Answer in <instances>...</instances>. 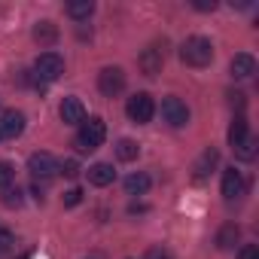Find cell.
I'll return each instance as SVG.
<instances>
[{"label":"cell","mask_w":259,"mask_h":259,"mask_svg":"<svg viewBox=\"0 0 259 259\" xmlns=\"http://www.w3.org/2000/svg\"><path fill=\"white\" fill-rule=\"evenodd\" d=\"M104 138H107V125H104V119L92 116L89 122H82V125H79L73 147H76V153H95V150L104 144Z\"/></svg>","instance_id":"6da1fadb"},{"label":"cell","mask_w":259,"mask_h":259,"mask_svg":"<svg viewBox=\"0 0 259 259\" xmlns=\"http://www.w3.org/2000/svg\"><path fill=\"white\" fill-rule=\"evenodd\" d=\"M180 58L189 67H207L213 61V43L207 37H189L180 46Z\"/></svg>","instance_id":"7a4b0ae2"},{"label":"cell","mask_w":259,"mask_h":259,"mask_svg":"<svg viewBox=\"0 0 259 259\" xmlns=\"http://www.w3.org/2000/svg\"><path fill=\"white\" fill-rule=\"evenodd\" d=\"M125 113H128V119H132V122L147 125V122L156 116V101H153V95H147V92L132 95V98H128V104H125Z\"/></svg>","instance_id":"3957f363"},{"label":"cell","mask_w":259,"mask_h":259,"mask_svg":"<svg viewBox=\"0 0 259 259\" xmlns=\"http://www.w3.org/2000/svg\"><path fill=\"white\" fill-rule=\"evenodd\" d=\"M61 73H64V58H61L58 52H43V55H37V61H34V76H37V82H55Z\"/></svg>","instance_id":"277c9868"},{"label":"cell","mask_w":259,"mask_h":259,"mask_svg":"<svg viewBox=\"0 0 259 259\" xmlns=\"http://www.w3.org/2000/svg\"><path fill=\"white\" fill-rule=\"evenodd\" d=\"M28 171H31V177H34V180L49 183V180L58 174V162H55V156H52V153H34V156L28 159Z\"/></svg>","instance_id":"5b68a950"},{"label":"cell","mask_w":259,"mask_h":259,"mask_svg":"<svg viewBox=\"0 0 259 259\" xmlns=\"http://www.w3.org/2000/svg\"><path fill=\"white\" fill-rule=\"evenodd\" d=\"M98 89H101V95L116 98V95L125 89V70H122V67H104V70L98 73Z\"/></svg>","instance_id":"8992f818"},{"label":"cell","mask_w":259,"mask_h":259,"mask_svg":"<svg viewBox=\"0 0 259 259\" xmlns=\"http://www.w3.org/2000/svg\"><path fill=\"white\" fill-rule=\"evenodd\" d=\"M162 116H165V122H168L171 128H183V125L189 122V107H186L180 98L168 95V98L162 101Z\"/></svg>","instance_id":"52a82bcc"},{"label":"cell","mask_w":259,"mask_h":259,"mask_svg":"<svg viewBox=\"0 0 259 259\" xmlns=\"http://www.w3.org/2000/svg\"><path fill=\"white\" fill-rule=\"evenodd\" d=\"M22 132H25V113L22 110H7L4 116H0V138L16 141Z\"/></svg>","instance_id":"ba28073f"},{"label":"cell","mask_w":259,"mask_h":259,"mask_svg":"<svg viewBox=\"0 0 259 259\" xmlns=\"http://www.w3.org/2000/svg\"><path fill=\"white\" fill-rule=\"evenodd\" d=\"M244 189H247L244 174L235 171V168H226V171H223V198H226V201H235V198L244 195Z\"/></svg>","instance_id":"9c48e42d"},{"label":"cell","mask_w":259,"mask_h":259,"mask_svg":"<svg viewBox=\"0 0 259 259\" xmlns=\"http://www.w3.org/2000/svg\"><path fill=\"white\" fill-rule=\"evenodd\" d=\"M58 116H61L64 125H82L85 122V107H82L79 98H64L61 107H58Z\"/></svg>","instance_id":"30bf717a"},{"label":"cell","mask_w":259,"mask_h":259,"mask_svg":"<svg viewBox=\"0 0 259 259\" xmlns=\"http://www.w3.org/2000/svg\"><path fill=\"white\" fill-rule=\"evenodd\" d=\"M138 64H141V70L147 73V76H156V73H162V64H165V52L159 49V46H150L141 58H138Z\"/></svg>","instance_id":"8fae6325"},{"label":"cell","mask_w":259,"mask_h":259,"mask_svg":"<svg viewBox=\"0 0 259 259\" xmlns=\"http://www.w3.org/2000/svg\"><path fill=\"white\" fill-rule=\"evenodd\" d=\"M229 70H232V76H235V79H250V76L256 73V58H253L250 52H238V55L232 58Z\"/></svg>","instance_id":"7c38bea8"},{"label":"cell","mask_w":259,"mask_h":259,"mask_svg":"<svg viewBox=\"0 0 259 259\" xmlns=\"http://www.w3.org/2000/svg\"><path fill=\"white\" fill-rule=\"evenodd\" d=\"M85 174H89V183H92V186H110V183L116 180V171H113L110 162H95Z\"/></svg>","instance_id":"4fadbf2b"},{"label":"cell","mask_w":259,"mask_h":259,"mask_svg":"<svg viewBox=\"0 0 259 259\" xmlns=\"http://www.w3.org/2000/svg\"><path fill=\"white\" fill-rule=\"evenodd\" d=\"M150 186H153V180L144 171H135V174L125 177V192L128 195H144V192H150Z\"/></svg>","instance_id":"5bb4252c"},{"label":"cell","mask_w":259,"mask_h":259,"mask_svg":"<svg viewBox=\"0 0 259 259\" xmlns=\"http://www.w3.org/2000/svg\"><path fill=\"white\" fill-rule=\"evenodd\" d=\"M217 162H220V153H217V150H204L201 159L195 162V180H204V177L217 168Z\"/></svg>","instance_id":"9a60e30c"},{"label":"cell","mask_w":259,"mask_h":259,"mask_svg":"<svg viewBox=\"0 0 259 259\" xmlns=\"http://www.w3.org/2000/svg\"><path fill=\"white\" fill-rule=\"evenodd\" d=\"M138 156H141V147H138L132 138H122V141L116 144V159H119V162H135Z\"/></svg>","instance_id":"2e32d148"},{"label":"cell","mask_w":259,"mask_h":259,"mask_svg":"<svg viewBox=\"0 0 259 259\" xmlns=\"http://www.w3.org/2000/svg\"><path fill=\"white\" fill-rule=\"evenodd\" d=\"M250 135H247V119L244 116H235V122L229 125V144H232V150L238 147V144H244Z\"/></svg>","instance_id":"e0dca14e"},{"label":"cell","mask_w":259,"mask_h":259,"mask_svg":"<svg viewBox=\"0 0 259 259\" xmlns=\"http://www.w3.org/2000/svg\"><path fill=\"white\" fill-rule=\"evenodd\" d=\"M70 19H89L92 13H95V4L92 0H73V4H67V10H64Z\"/></svg>","instance_id":"ac0fdd59"},{"label":"cell","mask_w":259,"mask_h":259,"mask_svg":"<svg viewBox=\"0 0 259 259\" xmlns=\"http://www.w3.org/2000/svg\"><path fill=\"white\" fill-rule=\"evenodd\" d=\"M55 37H58V31H55L52 22H40V25L34 28V40H37V43H46V46H49V43H55Z\"/></svg>","instance_id":"d6986e66"},{"label":"cell","mask_w":259,"mask_h":259,"mask_svg":"<svg viewBox=\"0 0 259 259\" xmlns=\"http://www.w3.org/2000/svg\"><path fill=\"white\" fill-rule=\"evenodd\" d=\"M238 235H241V232H238V226H223V229H220V235H217V247L229 250V247L238 241Z\"/></svg>","instance_id":"ffe728a7"},{"label":"cell","mask_w":259,"mask_h":259,"mask_svg":"<svg viewBox=\"0 0 259 259\" xmlns=\"http://www.w3.org/2000/svg\"><path fill=\"white\" fill-rule=\"evenodd\" d=\"M0 201H4L7 207H22V189H19V186H4Z\"/></svg>","instance_id":"44dd1931"},{"label":"cell","mask_w":259,"mask_h":259,"mask_svg":"<svg viewBox=\"0 0 259 259\" xmlns=\"http://www.w3.org/2000/svg\"><path fill=\"white\" fill-rule=\"evenodd\" d=\"M235 153H238V159L250 162V159L256 156V141H253V138H247L244 144H238V147H235Z\"/></svg>","instance_id":"7402d4cb"},{"label":"cell","mask_w":259,"mask_h":259,"mask_svg":"<svg viewBox=\"0 0 259 259\" xmlns=\"http://www.w3.org/2000/svg\"><path fill=\"white\" fill-rule=\"evenodd\" d=\"M13 180H16V168H13L10 162H0V189H4V186H13Z\"/></svg>","instance_id":"603a6c76"},{"label":"cell","mask_w":259,"mask_h":259,"mask_svg":"<svg viewBox=\"0 0 259 259\" xmlns=\"http://www.w3.org/2000/svg\"><path fill=\"white\" fill-rule=\"evenodd\" d=\"M58 174H64V177H76V174H79V162H76V159H64V162H58Z\"/></svg>","instance_id":"cb8c5ba5"},{"label":"cell","mask_w":259,"mask_h":259,"mask_svg":"<svg viewBox=\"0 0 259 259\" xmlns=\"http://www.w3.org/2000/svg\"><path fill=\"white\" fill-rule=\"evenodd\" d=\"M82 201V189H67L64 192V207H76Z\"/></svg>","instance_id":"d4e9b609"},{"label":"cell","mask_w":259,"mask_h":259,"mask_svg":"<svg viewBox=\"0 0 259 259\" xmlns=\"http://www.w3.org/2000/svg\"><path fill=\"white\" fill-rule=\"evenodd\" d=\"M238 259H259V247L256 244H244L238 250Z\"/></svg>","instance_id":"484cf974"},{"label":"cell","mask_w":259,"mask_h":259,"mask_svg":"<svg viewBox=\"0 0 259 259\" xmlns=\"http://www.w3.org/2000/svg\"><path fill=\"white\" fill-rule=\"evenodd\" d=\"M147 259H174V256H171V250H165V247H150Z\"/></svg>","instance_id":"4316f807"},{"label":"cell","mask_w":259,"mask_h":259,"mask_svg":"<svg viewBox=\"0 0 259 259\" xmlns=\"http://www.w3.org/2000/svg\"><path fill=\"white\" fill-rule=\"evenodd\" d=\"M10 247H13V235L7 229H0V253H7Z\"/></svg>","instance_id":"83f0119b"}]
</instances>
